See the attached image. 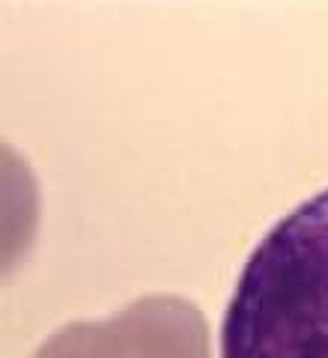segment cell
<instances>
[{"label": "cell", "instance_id": "cell-2", "mask_svg": "<svg viewBox=\"0 0 328 358\" xmlns=\"http://www.w3.org/2000/svg\"><path fill=\"white\" fill-rule=\"evenodd\" d=\"M33 358H212L197 305L179 296H146L101 322H69Z\"/></svg>", "mask_w": 328, "mask_h": 358}, {"label": "cell", "instance_id": "cell-1", "mask_svg": "<svg viewBox=\"0 0 328 358\" xmlns=\"http://www.w3.org/2000/svg\"><path fill=\"white\" fill-rule=\"evenodd\" d=\"M221 358H328V188L251 251L221 322Z\"/></svg>", "mask_w": 328, "mask_h": 358}]
</instances>
